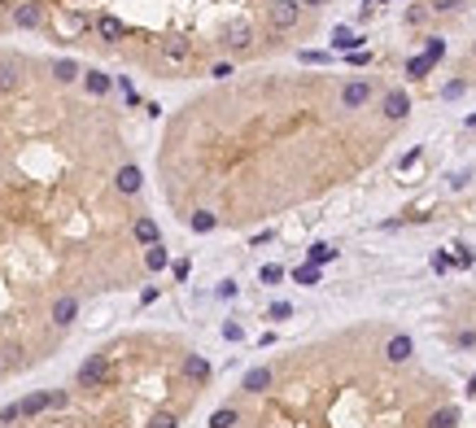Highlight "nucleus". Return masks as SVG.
Wrapping results in <instances>:
<instances>
[{"mask_svg":"<svg viewBox=\"0 0 476 428\" xmlns=\"http://www.w3.org/2000/svg\"><path fill=\"white\" fill-rule=\"evenodd\" d=\"M188 228L206 236V232H214V228H219V214H214V210H197V214L188 219Z\"/></svg>","mask_w":476,"mask_h":428,"instance_id":"f8f14e48","label":"nucleus"},{"mask_svg":"<svg viewBox=\"0 0 476 428\" xmlns=\"http://www.w3.org/2000/svg\"><path fill=\"white\" fill-rule=\"evenodd\" d=\"M367 100H371V79H354V83L341 88V105L345 110H363Z\"/></svg>","mask_w":476,"mask_h":428,"instance_id":"f03ea898","label":"nucleus"},{"mask_svg":"<svg viewBox=\"0 0 476 428\" xmlns=\"http://www.w3.org/2000/svg\"><path fill=\"white\" fill-rule=\"evenodd\" d=\"M96 31H101L105 40H122V35H127V27H122L118 18H110V13H105V18H96Z\"/></svg>","mask_w":476,"mask_h":428,"instance_id":"2eb2a0df","label":"nucleus"},{"mask_svg":"<svg viewBox=\"0 0 476 428\" xmlns=\"http://www.w3.org/2000/svg\"><path fill=\"white\" fill-rule=\"evenodd\" d=\"M13 88H18V66L0 62V92H13Z\"/></svg>","mask_w":476,"mask_h":428,"instance_id":"6ab92c4d","label":"nucleus"},{"mask_svg":"<svg viewBox=\"0 0 476 428\" xmlns=\"http://www.w3.org/2000/svg\"><path fill=\"white\" fill-rule=\"evenodd\" d=\"M236 420H240V415H236L232 407H219V411L210 415V428H236Z\"/></svg>","mask_w":476,"mask_h":428,"instance_id":"aec40b11","label":"nucleus"},{"mask_svg":"<svg viewBox=\"0 0 476 428\" xmlns=\"http://www.w3.org/2000/svg\"><path fill=\"white\" fill-rule=\"evenodd\" d=\"M371 62V53H363V48H354V53H349V66H367Z\"/></svg>","mask_w":476,"mask_h":428,"instance_id":"c9c22d12","label":"nucleus"},{"mask_svg":"<svg viewBox=\"0 0 476 428\" xmlns=\"http://www.w3.org/2000/svg\"><path fill=\"white\" fill-rule=\"evenodd\" d=\"M297 13H302V5H293V0H275V5H271V27L289 31L293 22H297Z\"/></svg>","mask_w":476,"mask_h":428,"instance_id":"20e7f679","label":"nucleus"},{"mask_svg":"<svg viewBox=\"0 0 476 428\" xmlns=\"http://www.w3.org/2000/svg\"><path fill=\"white\" fill-rule=\"evenodd\" d=\"M337 258V249L328 245V241H315L310 249H306V262H315V267H323V262H332Z\"/></svg>","mask_w":476,"mask_h":428,"instance_id":"ddd939ff","label":"nucleus"},{"mask_svg":"<svg viewBox=\"0 0 476 428\" xmlns=\"http://www.w3.org/2000/svg\"><path fill=\"white\" fill-rule=\"evenodd\" d=\"M302 62H306V66H323V62H328V53H315V48H306Z\"/></svg>","mask_w":476,"mask_h":428,"instance_id":"473e14b6","label":"nucleus"},{"mask_svg":"<svg viewBox=\"0 0 476 428\" xmlns=\"http://www.w3.org/2000/svg\"><path fill=\"white\" fill-rule=\"evenodd\" d=\"M302 5H323V0H302Z\"/></svg>","mask_w":476,"mask_h":428,"instance_id":"a19ab883","label":"nucleus"},{"mask_svg":"<svg viewBox=\"0 0 476 428\" xmlns=\"http://www.w3.org/2000/svg\"><path fill=\"white\" fill-rule=\"evenodd\" d=\"M184 376H188V381H206V376H210V363H206L202 354H188V359H184Z\"/></svg>","mask_w":476,"mask_h":428,"instance_id":"4468645a","label":"nucleus"},{"mask_svg":"<svg viewBox=\"0 0 476 428\" xmlns=\"http://www.w3.org/2000/svg\"><path fill=\"white\" fill-rule=\"evenodd\" d=\"M332 44H337V48H345V53H354V48H359V44H363V40H359V35H354V31H349V27H341V31H337V35H332Z\"/></svg>","mask_w":476,"mask_h":428,"instance_id":"b1692460","label":"nucleus"},{"mask_svg":"<svg viewBox=\"0 0 476 428\" xmlns=\"http://www.w3.org/2000/svg\"><path fill=\"white\" fill-rule=\"evenodd\" d=\"M459 424V411L455 407H441V411H433V420H429V428H455Z\"/></svg>","mask_w":476,"mask_h":428,"instance_id":"a211bd4d","label":"nucleus"},{"mask_svg":"<svg viewBox=\"0 0 476 428\" xmlns=\"http://www.w3.org/2000/svg\"><path fill=\"white\" fill-rule=\"evenodd\" d=\"M381 114H385L389 122H402V118L411 114V96H407V92H389L385 105H381Z\"/></svg>","mask_w":476,"mask_h":428,"instance_id":"7ed1b4c3","label":"nucleus"},{"mask_svg":"<svg viewBox=\"0 0 476 428\" xmlns=\"http://www.w3.org/2000/svg\"><path fill=\"white\" fill-rule=\"evenodd\" d=\"M13 22H18L22 31H35L40 22H44V9H40V5H18V9H13Z\"/></svg>","mask_w":476,"mask_h":428,"instance_id":"6e6552de","label":"nucleus"},{"mask_svg":"<svg viewBox=\"0 0 476 428\" xmlns=\"http://www.w3.org/2000/svg\"><path fill=\"white\" fill-rule=\"evenodd\" d=\"M53 74H57V83H74V79H79V66H74V62H57Z\"/></svg>","mask_w":476,"mask_h":428,"instance_id":"393cba45","label":"nucleus"},{"mask_svg":"<svg viewBox=\"0 0 476 428\" xmlns=\"http://www.w3.org/2000/svg\"><path fill=\"white\" fill-rule=\"evenodd\" d=\"M144 262H149V271H162L170 258H166V249H162V241L158 245H149V254H144Z\"/></svg>","mask_w":476,"mask_h":428,"instance_id":"412c9836","label":"nucleus"},{"mask_svg":"<svg viewBox=\"0 0 476 428\" xmlns=\"http://www.w3.org/2000/svg\"><path fill=\"white\" fill-rule=\"evenodd\" d=\"M105 376H110V359H105V354H92V359L79 367V389H96V385H105Z\"/></svg>","mask_w":476,"mask_h":428,"instance_id":"f257e3e1","label":"nucleus"},{"mask_svg":"<svg viewBox=\"0 0 476 428\" xmlns=\"http://www.w3.org/2000/svg\"><path fill=\"white\" fill-rule=\"evenodd\" d=\"M0 371H5V363H0Z\"/></svg>","mask_w":476,"mask_h":428,"instance_id":"37998d69","label":"nucleus"},{"mask_svg":"<svg viewBox=\"0 0 476 428\" xmlns=\"http://www.w3.org/2000/svg\"><path fill=\"white\" fill-rule=\"evenodd\" d=\"M459 249V254H455V267H472V249L468 245H455Z\"/></svg>","mask_w":476,"mask_h":428,"instance_id":"72a5a7b5","label":"nucleus"},{"mask_svg":"<svg viewBox=\"0 0 476 428\" xmlns=\"http://www.w3.org/2000/svg\"><path fill=\"white\" fill-rule=\"evenodd\" d=\"M267 319H275V323H284V319H293V306H289V301H275V306L267 311Z\"/></svg>","mask_w":476,"mask_h":428,"instance_id":"cd10ccee","label":"nucleus"},{"mask_svg":"<svg viewBox=\"0 0 476 428\" xmlns=\"http://www.w3.org/2000/svg\"><path fill=\"white\" fill-rule=\"evenodd\" d=\"M149 428H180V424H175V415H166V411H162V415L149 420Z\"/></svg>","mask_w":476,"mask_h":428,"instance_id":"2f4dec72","label":"nucleus"},{"mask_svg":"<svg viewBox=\"0 0 476 428\" xmlns=\"http://www.w3.org/2000/svg\"><path fill=\"white\" fill-rule=\"evenodd\" d=\"M468 127H476V114H468Z\"/></svg>","mask_w":476,"mask_h":428,"instance_id":"ea45409f","label":"nucleus"},{"mask_svg":"<svg viewBox=\"0 0 476 428\" xmlns=\"http://www.w3.org/2000/svg\"><path fill=\"white\" fill-rule=\"evenodd\" d=\"M53 407V393H31V398H22L18 402V415L27 420V415H40V411H48Z\"/></svg>","mask_w":476,"mask_h":428,"instance_id":"1a4fd4ad","label":"nucleus"},{"mask_svg":"<svg viewBox=\"0 0 476 428\" xmlns=\"http://www.w3.org/2000/svg\"><path fill=\"white\" fill-rule=\"evenodd\" d=\"M13 420H22V415H18V402H13V407H5V411H0V424H13Z\"/></svg>","mask_w":476,"mask_h":428,"instance_id":"e433bc0d","label":"nucleus"},{"mask_svg":"<svg viewBox=\"0 0 476 428\" xmlns=\"http://www.w3.org/2000/svg\"><path fill=\"white\" fill-rule=\"evenodd\" d=\"M223 337H228V341H240V323H223Z\"/></svg>","mask_w":476,"mask_h":428,"instance_id":"4c0bfd02","label":"nucleus"},{"mask_svg":"<svg viewBox=\"0 0 476 428\" xmlns=\"http://www.w3.org/2000/svg\"><path fill=\"white\" fill-rule=\"evenodd\" d=\"M424 18H429V9H411V13H407V22H411V27H419Z\"/></svg>","mask_w":476,"mask_h":428,"instance_id":"58836bf2","label":"nucleus"},{"mask_svg":"<svg viewBox=\"0 0 476 428\" xmlns=\"http://www.w3.org/2000/svg\"><path fill=\"white\" fill-rule=\"evenodd\" d=\"M433 271H455V258H450V254H441V249H437V254H433Z\"/></svg>","mask_w":476,"mask_h":428,"instance_id":"c85d7f7f","label":"nucleus"},{"mask_svg":"<svg viewBox=\"0 0 476 428\" xmlns=\"http://www.w3.org/2000/svg\"><path fill=\"white\" fill-rule=\"evenodd\" d=\"M258 280H262V284H280V280H284V267H275V262H271V267H262V271H258Z\"/></svg>","mask_w":476,"mask_h":428,"instance_id":"bb28decb","label":"nucleus"},{"mask_svg":"<svg viewBox=\"0 0 476 428\" xmlns=\"http://www.w3.org/2000/svg\"><path fill=\"white\" fill-rule=\"evenodd\" d=\"M385 5H397V0H385Z\"/></svg>","mask_w":476,"mask_h":428,"instance_id":"79ce46f5","label":"nucleus"},{"mask_svg":"<svg viewBox=\"0 0 476 428\" xmlns=\"http://www.w3.org/2000/svg\"><path fill=\"white\" fill-rule=\"evenodd\" d=\"M463 5V0H433V9H441V13H455Z\"/></svg>","mask_w":476,"mask_h":428,"instance_id":"f704fd0d","label":"nucleus"},{"mask_svg":"<svg viewBox=\"0 0 476 428\" xmlns=\"http://www.w3.org/2000/svg\"><path fill=\"white\" fill-rule=\"evenodd\" d=\"M293 280H297V284H319V267H315V262L293 267Z\"/></svg>","mask_w":476,"mask_h":428,"instance_id":"4be33fe9","label":"nucleus"},{"mask_svg":"<svg viewBox=\"0 0 476 428\" xmlns=\"http://www.w3.org/2000/svg\"><path fill=\"white\" fill-rule=\"evenodd\" d=\"M223 40H228L232 48H249V40H254V27H249V22H228Z\"/></svg>","mask_w":476,"mask_h":428,"instance_id":"9d476101","label":"nucleus"},{"mask_svg":"<svg viewBox=\"0 0 476 428\" xmlns=\"http://www.w3.org/2000/svg\"><path fill=\"white\" fill-rule=\"evenodd\" d=\"M83 83H88V92H92V96H105V92H110V74L88 70V74H83Z\"/></svg>","mask_w":476,"mask_h":428,"instance_id":"f3484780","label":"nucleus"},{"mask_svg":"<svg viewBox=\"0 0 476 428\" xmlns=\"http://www.w3.org/2000/svg\"><path fill=\"white\" fill-rule=\"evenodd\" d=\"M424 57L437 66V62L446 57V40H441V35H429V44H424Z\"/></svg>","mask_w":476,"mask_h":428,"instance_id":"5701e85b","label":"nucleus"},{"mask_svg":"<svg viewBox=\"0 0 476 428\" xmlns=\"http://www.w3.org/2000/svg\"><path fill=\"white\" fill-rule=\"evenodd\" d=\"M411 354H415V341H411V337H393V341L385 345V359H389V363H407Z\"/></svg>","mask_w":476,"mask_h":428,"instance_id":"0eeeda50","label":"nucleus"},{"mask_svg":"<svg viewBox=\"0 0 476 428\" xmlns=\"http://www.w3.org/2000/svg\"><path fill=\"white\" fill-rule=\"evenodd\" d=\"M132 232H136V241H140V245H158V223H153V219H136V228H132Z\"/></svg>","mask_w":476,"mask_h":428,"instance_id":"dca6fc26","label":"nucleus"},{"mask_svg":"<svg viewBox=\"0 0 476 428\" xmlns=\"http://www.w3.org/2000/svg\"><path fill=\"white\" fill-rule=\"evenodd\" d=\"M429 70H433V62H429V57H411V62H407V74H411V79H424Z\"/></svg>","mask_w":476,"mask_h":428,"instance_id":"a878e982","label":"nucleus"},{"mask_svg":"<svg viewBox=\"0 0 476 428\" xmlns=\"http://www.w3.org/2000/svg\"><path fill=\"white\" fill-rule=\"evenodd\" d=\"M74 315H79V301H74V297H57L53 301V323H57V328H70Z\"/></svg>","mask_w":476,"mask_h":428,"instance_id":"39448f33","label":"nucleus"},{"mask_svg":"<svg viewBox=\"0 0 476 428\" xmlns=\"http://www.w3.org/2000/svg\"><path fill=\"white\" fill-rule=\"evenodd\" d=\"M166 57H188V44L184 40H170L166 44Z\"/></svg>","mask_w":476,"mask_h":428,"instance_id":"7c9ffc66","label":"nucleus"},{"mask_svg":"<svg viewBox=\"0 0 476 428\" xmlns=\"http://www.w3.org/2000/svg\"><path fill=\"white\" fill-rule=\"evenodd\" d=\"M114 184H118V192H140V184H144V175H140V166H122L118 175H114Z\"/></svg>","mask_w":476,"mask_h":428,"instance_id":"423d86ee","label":"nucleus"},{"mask_svg":"<svg viewBox=\"0 0 476 428\" xmlns=\"http://www.w3.org/2000/svg\"><path fill=\"white\" fill-rule=\"evenodd\" d=\"M455 345H459V349H476V332H472V328H463V332L455 337Z\"/></svg>","mask_w":476,"mask_h":428,"instance_id":"c756f323","label":"nucleus"},{"mask_svg":"<svg viewBox=\"0 0 476 428\" xmlns=\"http://www.w3.org/2000/svg\"><path fill=\"white\" fill-rule=\"evenodd\" d=\"M262 389H271V367L245 371V393H262Z\"/></svg>","mask_w":476,"mask_h":428,"instance_id":"9b49d317","label":"nucleus"}]
</instances>
